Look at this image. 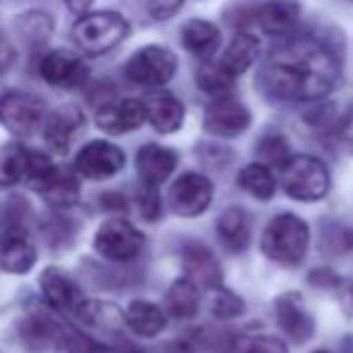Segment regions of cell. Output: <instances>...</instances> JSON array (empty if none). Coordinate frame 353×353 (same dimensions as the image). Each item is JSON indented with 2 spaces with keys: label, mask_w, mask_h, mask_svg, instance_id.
<instances>
[{
  "label": "cell",
  "mask_w": 353,
  "mask_h": 353,
  "mask_svg": "<svg viewBox=\"0 0 353 353\" xmlns=\"http://www.w3.org/2000/svg\"><path fill=\"white\" fill-rule=\"evenodd\" d=\"M341 63L329 44L310 34L283 37L261 65L259 83L285 102H317L336 88Z\"/></svg>",
  "instance_id": "1"
},
{
  "label": "cell",
  "mask_w": 353,
  "mask_h": 353,
  "mask_svg": "<svg viewBox=\"0 0 353 353\" xmlns=\"http://www.w3.org/2000/svg\"><path fill=\"white\" fill-rule=\"evenodd\" d=\"M310 247V228L303 218L293 213H281L271 218L261 235V252L281 266L303 264Z\"/></svg>",
  "instance_id": "2"
},
{
  "label": "cell",
  "mask_w": 353,
  "mask_h": 353,
  "mask_svg": "<svg viewBox=\"0 0 353 353\" xmlns=\"http://www.w3.org/2000/svg\"><path fill=\"white\" fill-rule=\"evenodd\" d=\"M131 32L128 20L121 12L114 10H97L85 12L73 25V41L83 54L102 56L117 49Z\"/></svg>",
  "instance_id": "3"
},
{
  "label": "cell",
  "mask_w": 353,
  "mask_h": 353,
  "mask_svg": "<svg viewBox=\"0 0 353 353\" xmlns=\"http://www.w3.org/2000/svg\"><path fill=\"white\" fill-rule=\"evenodd\" d=\"M281 187L295 201H319L329 192V172L317 157L290 155L281 165Z\"/></svg>",
  "instance_id": "4"
},
{
  "label": "cell",
  "mask_w": 353,
  "mask_h": 353,
  "mask_svg": "<svg viewBox=\"0 0 353 353\" xmlns=\"http://www.w3.org/2000/svg\"><path fill=\"white\" fill-rule=\"evenodd\" d=\"M176 73V56L167 46L148 44L138 49L123 65L128 83L145 90H157L167 85Z\"/></svg>",
  "instance_id": "5"
},
{
  "label": "cell",
  "mask_w": 353,
  "mask_h": 353,
  "mask_svg": "<svg viewBox=\"0 0 353 353\" xmlns=\"http://www.w3.org/2000/svg\"><path fill=\"white\" fill-rule=\"evenodd\" d=\"M46 102L25 90H8L0 94V123L15 136H32L46 119Z\"/></svg>",
  "instance_id": "6"
},
{
  "label": "cell",
  "mask_w": 353,
  "mask_h": 353,
  "mask_svg": "<svg viewBox=\"0 0 353 353\" xmlns=\"http://www.w3.org/2000/svg\"><path fill=\"white\" fill-rule=\"evenodd\" d=\"M143 245H145L143 232L136 230L123 218H109L94 232V250H97V254L109 261H117V264H126V261L136 259L141 254Z\"/></svg>",
  "instance_id": "7"
},
{
  "label": "cell",
  "mask_w": 353,
  "mask_h": 353,
  "mask_svg": "<svg viewBox=\"0 0 353 353\" xmlns=\"http://www.w3.org/2000/svg\"><path fill=\"white\" fill-rule=\"evenodd\" d=\"M213 184L201 172H184L170 189V206L176 216L196 218L211 206Z\"/></svg>",
  "instance_id": "8"
},
{
  "label": "cell",
  "mask_w": 353,
  "mask_h": 353,
  "mask_svg": "<svg viewBox=\"0 0 353 353\" xmlns=\"http://www.w3.org/2000/svg\"><path fill=\"white\" fill-rule=\"evenodd\" d=\"M252 123V114L245 104L237 97L230 94H221L216 97L206 109V117H203V126L208 133L221 138H232L240 136L250 128Z\"/></svg>",
  "instance_id": "9"
},
{
  "label": "cell",
  "mask_w": 353,
  "mask_h": 353,
  "mask_svg": "<svg viewBox=\"0 0 353 353\" xmlns=\"http://www.w3.org/2000/svg\"><path fill=\"white\" fill-rule=\"evenodd\" d=\"M126 155L119 145L107 141H92L75 157V172L85 179H109L123 170Z\"/></svg>",
  "instance_id": "10"
},
{
  "label": "cell",
  "mask_w": 353,
  "mask_h": 353,
  "mask_svg": "<svg viewBox=\"0 0 353 353\" xmlns=\"http://www.w3.org/2000/svg\"><path fill=\"white\" fill-rule=\"evenodd\" d=\"M39 75L51 88L73 90L88 83L90 73H88V65H85V61L80 59V56H75L73 51L56 49V51H49V54L39 61Z\"/></svg>",
  "instance_id": "11"
},
{
  "label": "cell",
  "mask_w": 353,
  "mask_h": 353,
  "mask_svg": "<svg viewBox=\"0 0 353 353\" xmlns=\"http://www.w3.org/2000/svg\"><path fill=\"white\" fill-rule=\"evenodd\" d=\"M94 121L109 136H123L145 123V104L141 99H107L97 107Z\"/></svg>",
  "instance_id": "12"
},
{
  "label": "cell",
  "mask_w": 353,
  "mask_h": 353,
  "mask_svg": "<svg viewBox=\"0 0 353 353\" xmlns=\"http://www.w3.org/2000/svg\"><path fill=\"white\" fill-rule=\"evenodd\" d=\"M276 322L283 329L285 336H290L295 343H305L314 334V319L310 310L305 307V300L300 293H281L274 303Z\"/></svg>",
  "instance_id": "13"
},
{
  "label": "cell",
  "mask_w": 353,
  "mask_h": 353,
  "mask_svg": "<svg viewBox=\"0 0 353 353\" xmlns=\"http://www.w3.org/2000/svg\"><path fill=\"white\" fill-rule=\"evenodd\" d=\"M39 285H41V293H44L46 303L63 314H73L75 317V312H78L85 300H88L83 295V290L78 288V283H75L63 269H56V266H49L46 271H41Z\"/></svg>",
  "instance_id": "14"
},
{
  "label": "cell",
  "mask_w": 353,
  "mask_h": 353,
  "mask_svg": "<svg viewBox=\"0 0 353 353\" xmlns=\"http://www.w3.org/2000/svg\"><path fill=\"white\" fill-rule=\"evenodd\" d=\"M303 15V6L298 0H264L254 10V20L269 37H290L295 34Z\"/></svg>",
  "instance_id": "15"
},
{
  "label": "cell",
  "mask_w": 353,
  "mask_h": 353,
  "mask_svg": "<svg viewBox=\"0 0 353 353\" xmlns=\"http://www.w3.org/2000/svg\"><path fill=\"white\" fill-rule=\"evenodd\" d=\"M85 117L75 104H61L59 109L46 114L44 123H41V133L44 141L56 155H65L70 148V141L78 133V128L83 126Z\"/></svg>",
  "instance_id": "16"
},
{
  "label": "cell",
  "mask_w": 353,
  "mask_h": 353,
  "mask_svg": "<svg viewBox=\"0 0 353 353\" xmlns=\"http://www.w3.org/2000/svg\"><path fill=\"white\" fill-rule=\"evenodd\" d=\"M37 264V247L22 228L0 235V269L8 274H27Z\"/></svg>",
  "instance_id": "17"
},
{
  "label": "cell",
  "mask_w": 353,
  "mask_h": 353,
  "mask_svg": "<svg viewBox=\"0 0 353 353\" xmlns=\"http://www.w3.org/2000/svg\"><path fill=\"white\" fill-rule=\"evenodd\" d=\"M182 259H184V276L192 283H196L199 288H221L223 269L208 247L189 242V245H184Z\"/></svg>",
  "instance_id": "18"
},
{
  "label": "cell",
  "mask_w": 353,
  "mask_h": 353,
  "mask_svg": "<svg viewBox=\"0 0 353 353\" xmlns=\"http://www.w3.org/2000/svg\"><path fill=\"white\" fill-rule=\"evenodd\" d=\"M138 174L141 182L148 187H160L162 182L170 179V174L176 167V152L172 148L157 145V143H148L138 150L136 157Z\"/></svg>",
  "instance_id": "19"
},
{
  "label": "cell",
  "mask_w": 353,
  "mask_h": 353,
  "mask_svg": "<svg viewBox=\"0 0 353 353\" xmlns=\"http://www.w3.org/2000/svg\"><path fill=\"white\" fill-rule=\"evenodd\" d=\"M221 27L211 20H201V17H192L179 30L182 46L201 61H208L211 56H216V51L221 49Z\"/></svg>",
  "instance_id": "20"
},
{
  "label": "cell",
  "mask_w": 353,
  "mask_h": 353,
  "mask_svg": "<svg viewBox=\"0 0 353 353\" xmlns=\"http://www.w3.org/2000/svg\"><path fill=\"white\" fill-rule=\"evenodd\" d=\"M20 339L27 351L44 353L63 343V329L46 314H30L20 322Z\"/></svg>",
  "instance_id": "21"
},
{
  "label": "cell",
  "mask_w": 353,
  "mask_h": 353,
  "mask_svg": "<svg viewBox=\"0 0 353 353\" xmlns=\"http://www.w3.org/2000/svg\"><path fill=\"white\" fill-rule=\"evenodd\" d=\"M145 121L157 133H174L184 123V104L170 92H155L145 99Z\"/></svg>",
  "instance_id": "22"
},
{
  "label": "cell",
  "mask_w": 353,
  "mask_h": 353,
  "mask_svg": "<svg viewBox=\"0 0 353 353\" xmlns=\"http://www.w3.org/2000/svg\"><path fill=\"white\" fill-rule=\"evenodd\" d=\"M259 54H261L259 37H254L252 32H237L230 44H228V49L223 51V59L218 65H221L228 75L237 78V75L247 73V70L256 63Z\"/></svg>",
  "instance_id": "23"
},
{
  "label": "cell",
  "mask_w": 353,
  "mask_h": 353,
  "mask_svg": "<svg viewBox=\"0 0 353 353\" xmlns=\"http://www.w3.org/2000/svg\"><path fill=\"white\" fill-rule=\"evenodd\" d=\"M218 235H221L223 245L232 252H242L250 247L252 242V218L245 208L232 206L223 211L221 221H218Z\"/></svg>",
  "instance_id": "24"
},
{
  "label": "cell",
  "mask_w": 353,
  "mask_h": 353,
  "mask_svg": "<svg viewBox=\"0 0 353 353\" xmlns=\"http://www.w3.org/2000/svg\"><path fill=\"white\" fill-rule=\"evenodd\" d=\"M123 319H126V327L136 336H157L167 327L162 307H157L155 303H148V300H133L126 307Z\"/></svg>",
  "instance_id": "25"
},
{
  "label": "cell",
  "mask_w": 353,
  "mask_h": 353,
  "mask_svg": "<svg viewBox=\"0 0 353 353\" xmlns=\"http://www.w3.org/2000/svg\"><path fill=\"white\" fill-rule=\"evenodd\" d=\"M199 307H201V298H199V285L184 276L176 279L167 290V310L172 317L176 319H192L196 317Z\"/></svg>",
  "instance_id": "26"
},
{
  "label": "cell",
  "mask_w": 353,
  "mask_h": 353,
  "mask_svg": "<svg viewBox=\"0 0 353 353\" xmlns=\"http://www.w3.org/2000/svg\"><path fill=\"white\" fill-rule=\"evenodd\" d=\"M75 319H80L88 327L104 329V332H112V334H117L126 324L121 310L109 303H94V300H85L83 307L75 312Z\"/></svg>",
  "instance_id": "27"
},
{
  "label": "cell",
  "mask_w": 353,
  "mask_h": 353,
  "mask_svg": "<svg viewBox=\"0 0 353 353\" xmlns=\"http://www.w3.org/2000/svg\"><path fill=\"white\" fill-rule=\"evenodd\" d=\"M27 152L30 148L20 145V143H8L0 148V189H10L25 182Z\"/></svg>",
  "instance_id": "28"
},
{
  "label": "cell",
  "mask_w": 353,
  "mask_h": 353,
  "mask_svg": "<svg viewBox=\"0 0 353 353\" xmlns=\"http://www.w3.org/2000/svg\"><path fill=\"white\" fill-rule=\"evenodd\" d=\"M237 184L245 189L250 196L259 199V201H271L276 194V176L271 170L261 162H252L237 176Z\"/></svg>",
  "instance_id": "29"
},
{
  "label": "cell",
  "mask_w": 353,
  "mask_h": 353,
  "mask_svg": "<svg viewBox=\"0 0 353 353\" xmlns=\"http://www.w3.org/2000/svg\"><path fill=\"white\" fill-rule=\"evenodd\" d=\"M39 196H44V201L51 203V206H56V208L73 206V203L80 199V184L73 176V172L61 170L59 167L56 174H54V179L46 184V189L39 194Z\"/></svg>",
  "instance_id": "30"
},
{
  "label": "cell",
  "mask_w": 353,
  "mask_h": 353,
  "mask_svg": "<svg viewBox=\"0 0 353 353\" xmlns=\"http://www.w3.org/2000/svg\"><path fill=\"white\" fill-rule=\"evenodd\" d=\"M56 162H51V157L41 150H30L27 152V172L25 182L30 189H34L37 194H41L46 189V184L54 179L56 174Z\"/></svg>",
  "instance_id": "31"
},
{
  "label": "cell",
  "mask_w": 353,
  "mask_h": 353,
  "mask_svg": "<svg viewBox=\"0 0 353 353\" xmlns=\"http://www.w3.org/2000/svg\"><path fill=\"white\" fill-rule=\"evenodd\" d=\"M196 83H199V88L211 94V97H221V94H230L235 78L228 75L218 63H208L206 61V63L196 70Z\"/></svg>",
  "instance_id": "32"
},
{
  "label": "cell",
  "mask_w": 353,
  "mask_h": 353,
  "mask_svg": "<svg viewBox=\"0 0 353 353\" xmlns=\"http://www.w3.org/2000/svg\"><path fill=\"white\" fill-rule=\"evenodd\" d=\"M256 157H259L261 165L266 167H281L285 160L290 157V148H288V141L279 133H269L259 141L256 145Z\"/></svg>",
  "instance_id": "33"
},
{
  "label": "cell",
  "mask_w": 353,
  "mask_h": 353,
  "mask_svg": "<svg viewBox=\"0 0 353 353\" xmlns=\"http://www.w3.org/2000/svg\"><path fill=\"white\" fill-rule=\"evenodd\" d=\"M245 312V303H242L240 295H235L232 290H216L211 300V314L218 319H232V317H240Z\"/></svg>",
  "instance_id": "34"
},
{
  "label": "cell",
  "mask_w": 353,
  "mask_h": 353,
  "mask_svg": "<svg viewBox=\"0 0 353 353\" xmlns=\"http://www.w3.org/2000/svg\"><path fill=\"white\" fill-rule=\"evenodd\" d=\"M63 346L68 348V353H121L80 332H63Z\"/></svg>",
  "instance_id": "35"
},
{
  "label": "cell",
  "mask_w": 353,
  "mask_h": 353,
  "mask_svg": "<svg viewBox=\"0 0 353 353\" xmlns=\"http://www.w3.org/2000/svg\"><path fill=\"white\" fill-rule=\"evenodd\" d=\"M138 203H141V213L145 221H157L162 211V201H160V194H157V187H148L143 184L141 189V196H138Z\"/></svg>",
  "instance_id": "36"
},
{
  "label": "cell",
  "mask_w": 353,
  "mask_h": 353,
  "mask_svg": "<svg viewBox=\"0 0 353 353\" xmlns=\"http://www.w3.org/2000/svg\"><path fill=\"white\" fill-rule=\"evenodd\" d=\"M182 6H184V0H145L148 12H150V17L157 22L174 17L176 12L182 10Z\"/></svg>",
  "instance_id": "37"
},
{
  "label": "cell",
  "mask_w": 353,
  "mask_h": 353,
  "mask_svg": "<svg viewBox=\"0 0 353 353\" xmlns=\"http://www.w3.org/2000/svg\"><path fill=\"white\" fill-rule=\"evenodd\" d=\"M242 353H288V348L276 336H254L252 341H247Z\"/></svg>",
  "instance_id": "38"
},
{
  "label": "cell",
  "mask_w": 353,
  "mask_h": 353,
  "mask_svg": "<svg viewBox=\"0 0 353 353\" xmlns=\"http://www.w3.org/2000/svg\"><path fill=\"white\" fill-rule=\"evenodd\" d=\"M15 59H17V51H15V46H12V41L0 34V75L12 68Z\"/></svg>",
  "instance_id": "39"
},
{
  "label": "cell",
  "mask_w": 353,
  "mask_h": 353,
  "mask_svg": "<svg viewBox=\"0 0 353 353\" xmlns=\"http://www.w3.org/2000/svg\"><path fill=\"white\" fill-rule=\"evenodd\" d=\"M310 283L314 285H339V276L329 269H317L310 274Z\"/></svg>",
  "instance_id": "40"
},
{
  "label": "cell",
  "mask_w": 353,
  "mask_h": 353,
  "mask_svg": "<svg viewBox=\"0 0 353 353\" xmlns=\"http://www.w3.org/2000/svg\"><path fill=\"white\" fill-rule=\"evenodd\" d=\"M63 3L70 12H75V15H85V12H90V8H92L94 0H63Z\"/></svg>",
  "instance_id": "41"
},
{
  "label": "cell",
  "mask_w": 353,
  "mask_h": 353,
  "mask_svg": "<svg viewBox=\"0 0 353 353\" xmlns=\"http://www.w3.org/2000/svg\"><path fill=\"white\" fill-rule=\"evenodd\" d=\"M314 353H329V351H314Z\"/></svg>",
  "instance_id": "42"
},
{
  "label": "cell",
  "mask_w": 353,
  "mask_h": 353,
  "mask_svg": "<svg viewBox=\"0 0 353 353\" xmlns=\"http://www.w3.org/2000/svg\"><path fill=\"white\" fill-rule=\"evenodd\" d=\"M351 3H353V0H351Z\"/></svg>",
  "instance_id": "43"
}]
</instances>
